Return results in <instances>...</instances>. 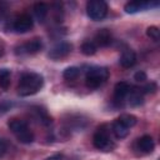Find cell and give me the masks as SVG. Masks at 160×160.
<instances>
[{"instance_id": "cell-25", "label": "cell", "mask_w": 160, "mask_h": 160, "mask_svg": "<svg viewBox=\"0 0 160 160\" xmlns=\"http://www.w3.org/2000/svg\"><path fill=\"white\" fill-rule=\"evenodd\" d=\"M5 150H6V145H5V142H4V141L0 139V158L4 155Z\"/></svg>"}, {"instance_id": "cell-21", "label": "cell", "mask_w": 160, "mask_h": 160, "mask_svg": "<svg viewBox=\"0 0 160 160\" xmlns=\"http://www.w3.org/2000/svg\"><path fill=\"white\" fill-rule=\"evenodd\" d=\"M146 35H148L151 40L158 41V40L160 39V30H159L158 26H149V28L146 29Z\"/></svg>"}, {"instance_id": "cell-13", "label": "cell", "mask_w": 160, "mask_h": 160, "mask_svg": "<svg viewBox=\"0 0 160 160\" xmlns=\"http://www.w3.org/2000/svg\"><path fill=\"white\" fill-rule=\"evenodd\" d=\"M155 148V142L150 135H144L140 139H138V149L144 152V154H150L152 152Z\"/></svg>"}, {"instance_id": "cell-20", "label": "cell", "mask_w": 160, "mask_h": 160, "mask_svg": "<svg viewBox=\"0 0 160 160\" xmlns=\"http://www.w3.org/2000/svg\"><path fill=\"white\" fill-rule=\"evenodd\" d=\"M79 74H80L79 68H76V66H70V68H66V69L64 70L62 76H64V79H66V80H74V79H76V78L79 76Z\"/></svg>"}, {"instance_id": "cell-19", "label": "cell", "mask_w": 160, "mask_h": 160, "mask_svg": "<svg viewBox=\"0 0 160 160\" xmlns=\"http://www.w3.org/2000/svg\"><path fill=\"white\" fill-rule=\"evenodd\" d=\"M96 49L98 46L95 45L94 41H85L82 45H81V52L86 56H90V55H94L96 52Z\"/></svg>"}, {"instance_id": "cell-15", "label": "cell", "mask_w": 160, "mask_h": 160, "mask_svg": "<svg viewBox=\"0 0 160 160\" xmlns=\"http://www.w3.org/2000/svg\"><path fill=\"white\" fill-rule=\"evenodd\" d=\"M111 131H112V134L115 135L116 139H124V138H126V136L129 135V132H130L129 128H126L125 125H122V124L119 122L118 120H115V121L112 122V125H111Z\"/></svg>"}, {"instance_id": "cell-24", "label": "cell", "mask_w": 160, "mask_h": 160, "mask_svg": "<svg viewBox=\"0 0 160 160\" xmlns=\"http://www.w3.org/2000/svg\"><path fill=\"white\" fill-rule=\"evenodd\" d=\"M62 158H64L62 154H54V155L46 158V160H62Z\"/></svg>"}, {"instance_id": "cell-17", "label": "cell", "mask_w": 160, "mask_h": 160, "mask_svg": "<svg viewBox=\"0 0 160 160\" xmlns=\"http://www.w3.org/2000/svg\"><path fill=\"white\" fill-rule=\"evenodd\" d=\"M119 122H121L122 125H125L126 128H132L136 122H138V118L132 114H121L118 119H116Z\"/></svg>"}, {"instance_id": "cell-2", "label": "cell", "mask_w": 160, "mask_h": 160, "mask_svg": "<svg viewBox=\"0 0 160 160\" xmlns=\"http://www.w3.org/2000/svg\"><path fill=\"white\" fill-rule=\"evenodd\" d=\"M9 129L16 136V139L22 144H31L34 141V134L29 129V125L25 120L12 119L9 121Z\"/></svg>"}, {"instance_id": "cell-6", "label": "cell", "mask_w": 160, "mask_h": 160, "mask_svg": "<svg viewBox=\"0 0 160 160\" xmlns=\"http://www.w3.org/2000/svg\"><path fill=\"white\" fill-rule=\"evenodd\" d=\"M42 49V41L41 39H32L25 44H21L15 49L16 55H32L39 52Z\"/></svg>"}, {"instance_id": "cell-18", "label": "cell", "mask_w": 160, "mask_h": 160, "mask_svg": "<svg viewBox=\"0 0 160 160\" xmlns=\"http://www.w3.org/2000/svg\"><path fill=\"white\" fill-rule=\"evenodd\" d=\"M10 76L11 72L9 69H0V88L2 90H8L10 86Z\"/></svg>"}, {"instance_id": "cell-23", "label": "cell", "mask_w": 160, "mask_h": 160, "mask_svg": "<svg viewBox=\"0 0 160 160\" xmlns=\"http://www.w3.org/2000/svg\"><path fill=\"white\" fill-rule=\"evenodd\" d=\"M134 79H135L136 81H139V82H144V81L146 80V74H145L144 71H138V72H135Z\"/></svg>"}, {"instance_id": "cell-10", "label": "cell", "mask_w": 160, "mask_h": 160, "mask_svg": "<svg viewBox=\"0 0 160 160\" xmlns=\"http://www.w3.org/2000/svg\"><path fill=\"white\" fill-rule=\"evenodd\" d=\"M130 89H131V86L128 82H125V81L118 82L114 88V101L121 104L128 98V94L130 92Z\"/></svg>"}, {"instance_id": "cell-4", "label": "cell", "mask_w": 160, "mask_h": 160, "mask_svg": "<svg viewBox=\"0 0 160 160\" xmlns=\"http://www.w3.org/2000/svg\"><path fill=\"white\" fill-rule=\"evenodd\" d=\"M92 144L98 150L105 151V152L111 151L115 148V142L112 141V139L110 136V132H109V130L106 129L105 125L99 128L95 131V134L92 136Z\"/></svg>"}, {"instance_id": "cell-5", "label": "cell", "mask_w": 160, "mask_h": 160, "mask_svg": "<svg viewBox=\"0 0 160 160\" xmlns=\"http://www.w3.org/2000/svg\"><path fill=\"white\" fill-rule=\"evenodd\" d=\"M86 14L94 21L102 20L108 14V4L104 0H90L86 2Z\"/></svg>"}, {"instance_id": "cell-9", "label": "cell", "mask_w": 160, "mask_h": 160, "mask_svg": "<svg viewBox=\"0 0 160 160\" xmlns=\"http://www.w3.org/2000/svg\"><path fill=\"white\" fill-rule=\"evenodd\" d=\"M159 2H149V1H129L125 4L124 10L128 14H135L139 11H142L151 6H158Z\"/></svg>"}, {"instance_id": "cell-8", "label": "cell", "mask_w": 160, "mask_h": 160, "mask_svg": "<svg viewBox=\"0 0 160 160\" xmlns=\"http://www.w3.org/2000/svg\"><path fill=\"white\" fill-rule=\"evenodd\" d=\"M34 22H32V19L30 15L28 14H22L20 16H18L14 21H12V29L19 32V34H22V32H28L31 28H32Z\"/></svg>"}, {"instance_id": "cell-22", "label": "cell", "mask_w": 160, "mask_h": 160, "mask_svg": "<svg viewBox=\"0 0 160 160\" xmlns=\"http://www.w3.org/2000/svg\"><path fill=\"white\" fill-rule=\"evenodd\" d=\"M155 90H156V84H155V82H150V84L145 85V86L141 89L142 92H154Z\"/></svg>"}, {"instance_id": "cell-11", "label": "cell", "mask_w": 160, "mask_h": 160, "mask_svg": "<svg viewBox=\"0 0 160 160\" xmlns=\"http://www.w3.org/2000/svg\"><path fill=\"white\" fill-rule=\"evenodd\" d=\"M111 39H112V36H111L110 30L101 29V30H99L96 32V35H95V38H94L92 41L95 42L96 46H108V45H110Z\"/></svg>"}, {"instance_id": "cell-3", "label": "cell", "mask_w": 160, "mask_h": 160, "mask_svg": "<svg viewBox=\"0 0 160 160\" xmlns=\"http://www.w3.org/2000/svg\"><path fill=\"white\" fill-rule=\"evenodd\" d=\"M109 70L104 66H92L86 71L85 84L90 89H96L101 86L109 79Z\"/></svg>"}, {"instance_id": "cell-7", "label": "cell", "mask_w": 160, "mask_h": 160, "mask_svg": "<svg viewBox=\"0 0 160 160\" xmlns=\"http://www.w3.org/2000/svg\"><path fill=\"white\" fill-rule=\"evenodd\" d=\"M71 49H72V45L70 42H66V41H61L59 44H56L55 46H52L48 54V56L52 60H59V59H62L65 56H68L70 52H71Z\"/></svg>"}, {"instance_id": "cell-14", "label": "cell", "mask_w": 160, "mask_h": 160, "mask_svg": "<svg viewBox=\"0 0 160 160\" xmlns=\"http://www.w3.org/2000/svg\"><path fill=\"white\" fill-rule=\"evenodd\" d=\"M126 99H128V101L131 106H140L144 102V92L141 91V89L131 88Z\"/></svg>"}, {"instance_id": "cell-1", "label": "cell", "mask_w": 160, "mask_h": 160, "mask_svg": "<svg viewBox=\"0 0 160 160\" xmlns=\"http://www.w3.org/2000/svg\"><path fill=\"white\" fill-rule=\"evenodd\" d=\"M44 85V78L42 75L38 72H24L20 76L19 85H18V92L20 96H30L36 94Z\"/></svg>"}, {"instance_id": "cell-12", "label": "cell", "mask_w": 160, "mask_h": 160, "mask_svg": "<svg viewBox=\"0 0 160 160\" xmlns=\"http://www.w3.org/2000/svg\"><path fill=\"white\" fill-rule=\"evenodd\" d=\"M119 61H120V65L122 68H125V69H129V68L134 66L135 62H136V54H135V51L131 50V49L124 50Z\"/></svg>"}, {"instance_id": "cell-16", "label": "cell", "mask_w": 160, "mask_h": 160, "mask_svg": "<svg viewBox=\"0 0 160 160\" xmlns=\"http://www.w3.org/2000/svg\"><path fill=\"white\" fill-rule=\"evenodd\" d=\"M34 15L35 18L38 19V21L40 22H44V20L46 19L48 16V12H49V8L45 2H36L34 5Z\"/></svg>"}]
</instances>
